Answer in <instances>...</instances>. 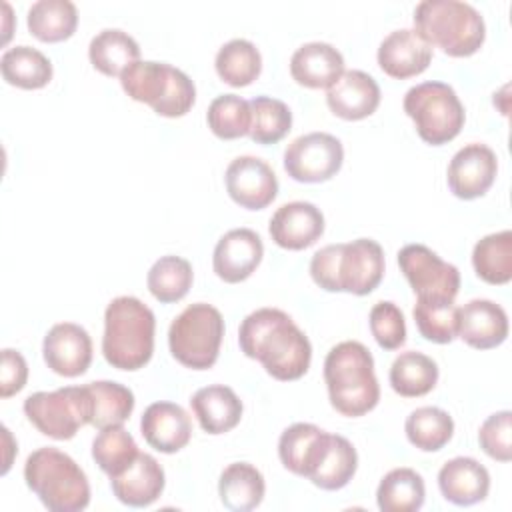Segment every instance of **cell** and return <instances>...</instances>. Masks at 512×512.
<instances>
[{"label": "cell", "mask_w": 512, "mask_h": 512, "mask_svg": "<svg viewBox=\"0 0 512 512\" xmlns=\"http://www.w3.org/2000/svg\"><path fill=\"white\" fill-rule=\"evenodd\" d=\"M238 344L244 356L258 360L276 380H298L310 368L312 344L308 336L278 308L250 312L240 324Z\"/></svg>", "instance_id": "6da1fadb"}, {"label": "cell", "mask_w": 512, "mask_h": 512, "mask_svg": "<svg viewBox=\"0 0 512 512\" xmlns=\"http://www.w3.org/2000/svg\"><path fill=\"white\" fill-rule=\"evenodd\" d=\"M310 276L326 292L366 296L384 276V250L372 238L328 244L310 260Z\"/></svg>", "instance_id": "7a4b0ae2"}, {"label": "cell", "mask_w": 512, "mask_h": 512, "mask_svg": "<svg viewBox=\"0 0 512 512\" xmlns=\"http://www.w3.org/2000/svg\"><path fill=\"white\" fill-rule=\"evenodd\" d=\"M324 382L332 408L348 418L368 414L380 400L374 358L356 340H344L330 348L324 360Z\"/></svg>", "instance_id": "3957f363"}, {"label": "cell", "mask_w": 512, "mask_h": 512, "mask_svg": "<svg viewBox=\"0 0 512 512\" xmlns=\"http://www.w3.org/2000/svg\"><path fill=\"white\" fill-rule=\"evenodd\" d=\"M154 312L134 296L114 298L104 312L102 354L112 368L140 370L154 352Z\"/></svg>", "instance_id": "277c9868"}, {"label": "cell", "mask_w": 512, "mask_h": 512, "mask_svg": "<svg viewBox=\"0 0 512 512\" xmlns=\"http://www.w3.org/2000/svg\"><path fill=\"white\" fill-rule=\"evenodd\" d=\"M414 30L452 58L476 54L486 38L482 14L460 0H422L414 8Z\"/></svg>", "instance_id": "5b68a950"}, {"label": "cell", "mask_w": 512, "mask_h": 512, "mask_svg": "<svg viewBox=\"0 0 512 512\" xmlns=\"http://www.w3.org/2000/svg\"><path fill=\"white\" fill-rule=\"evenodd\" d=\"M24 480L50 512H80L90 504L84 470L58 448L34 450L26 458Z\"/></svg>", "instance_id": "8992f818"}, {"label": "cell", "mask_w": 512, "mask_h": 512, "mask_svg": "<svg viewBox=\"0 0 512 512\" xmlns=\"http://www.w3.org/2000/svg\"><path fill=\"white\" fill-rule=\"evenodd\" d=\"M120 86L132 100L148 104L164 118L188 114L196 100V88L190 76L166 62H134L120 74Z\"/></svg>", "instance_id": "52a82bcc"}, {"label": "cell", "mask_w": 512, "mask_h": 512, "mask_svg": "<svg viewBox=\"0 0 512 512\" xmlns=\"http://www.w3.org/2000/svg\"><path fill=\"white\" fill-rule=\"evenodd\" d=\"M224 338V318L206 302L186 306L170 324V354L186 368L208 370L216 364Z\"/></svg>", "instance_id": "ba28073f"}, {"label": "cell", "mask_w": 512, "mask_h": 512, "mask_svg": "<svg viewBox=\"0 0 512 512\" xmlns=\"http://www.w3.org/2000/svg\"><path fill=\"white\" fill-rule=\"evenodd\" d=\"M402 106L412 118L418 136L432 146L454 140L466 120L464 106L454 88L438 80L412 86L404 94Z\"/></svg>", "instance_id": "9c48e42d"}, {"label": "cell", "mask_w": 512, "mask_h": 512, "mask_svg": "<svg viewBox=\"0 0 512 512\" xmlns=\"http://www.w3.org/2000/svg\"><path fill=\"white\" fill-rule=\"evenodd\" d=\"M26 418L54 440H70L92 422V402L86 386H66L52 392H34L24 400Z\"/></svg>", "instance_id": "30bf717a"}, {"label": "cell", "mask_w": 512, "mask_h": 512, "mask_svg": "<svg viewBox=\"0 0 512 512\" xmlns=\"http://www.w3.org/2000/svg\"><path fill=\"white\" fill-rule=\"evenodd\" d=\"M398 266L416 298L420 300H454L460 290V272L454 264L444 262L424 244H406L398 252Z\"/></svg>", "instance_id": "8fae6325"}, {"label": "cell", "mask_w": 512, "mask_h": 512, "mask_svg": "<svg viewBox=\"0 0 512 512\" xmlns=\"http://www.w3.org/2000/svg\"><path fill=\"white\" fill-rule=\"evenodd\" d=\"M344 162L342 142L328 132H310L294 138L284 150L286 174L304 184L326 182L336 176Z\"/></svg>", "instance_id": "7c38bea8"}, {"label": "cell", "mask_w": 512, "mask_h": 512, "mask_svg": "<svg viewBox=\"0 0 512 512\" xmlns=\"http://www.w3.org/2000/svg\"><path fill=\"white\" fill-rule=\"evenodd\" d=\"M498 158L486 144L472 142L460 148L448 164V188L460 200L484 196L496 180Z\"/></svg>", "instance_id": "4fadbf2b"}, {"label": "cell", "mask_w": 512, "mask_h": 512, "mask_svg": "<svg viewBox=\"0 0 512 512\" xmlns=\"http://www.w3.org/2000/svg\"><path fill=\"white\" fill-rule=\"evenodd\" d=\"M228 196L246 210H262L278 194V178L268 162L256 156L234 158L224 174Z\"/></svg>", "instance_id": "5bb4252c"}, {"label": "cell", "mask_w": 512, "mask_h": 512, "mask_svg": "<svg viewBox=\"0 0 512 512\" xmlns=\"http://www.w3.org/2000/svg\"><path fill=\"white\" fill-rule=\"evenodd\" d=\"M46 366L64 378L82 376L92 362V338L74 322L54 324L42 342Z\"/></svg>", "instance_id": "9a60e30c"}, {"label": "cell", "mask_w": 512, "mask_h": 512, "mask_svg": "<svg viewBox=\"0 0 512 512\" xmlns=\"http://www.w3.org/2000/svg\"><path fill=\"white\" fill-rule=\"evenodd\" d=\"M262 256V238L250 228H234L216 242L212 266L220 280L238 284L252 276V272L262 262Z\"/></svg>", "instance_id": "2e32d148"}, {"label": "cell", "mask_w": 512, "mask_h": 512, "mask_svg": "<svg viewBox=\"0 0 512 512\" xmlns=\"http://www.w3.org/2000/svg\"><path fill=\"white\" fill-rule=\"evenodd\" d=\"M268 232L280 248L304 250L324 234V214L312 202H288L272 214Z\"/></svg>", "instance_id": "e0dca14e"}, {"label": "cell", "mask_w": 512, "mask_h": 512, "mask_svg": "<svg viewBox=\"0 0 512 512\" xmlns=\"http://www.w3.org/2000/svg\"><path fill=\"white\" fill-rule=\"evenodd\" d=\"M378 66L396 80L422 74L432 62V46L412 28L390 32L378 46Z\"/></svg>", "instance_id": "ac0fdd59"}, {"label": "cell", "mask_w": 512, "mask_h": 512, "mask_svg": "<svg viewBox=\"0 0 512 512\" xmlns=\"http://www.w3.org/2000/svg\"><path fill=\"white\" fill-rule=\"evenodd\" d=\"M140 432L154 450L162 454H174L190 442L192 420L182 406L160 400L144 410Z\"/></svg>", "instance_id": "d6986e66"}, {"label": "cell", "mask_w": 512, "mask_h": 512, "mask_svg": "<svg viewBox=\"0 0 512 512\" xmlns=\"http://www.w3.org/2000/svg\"><path fill=\"white\" fill-rule=\"evenodd\" d=\"M326 104L342 120H362L376 112L380 104L378 82L362 70H344L326 90Z\"/></svg>", "instance_id": "ffe728a7"}, {"label": "cell", "mask_w": 512, "mask_h": 512, "mask_svg": "<svg viewBox=\"0 0 512 512\" xmlns=\"http://www.w3.org/2000/svg\"><path fill=\"white\" fill-rule=\"evenodd\" d=\"M166 476L158 460L150 454L140 452L136 460L110 478V488L114 496L132 508H146L154 504L164 492Z\"/></svg>", "instance_id": "44dd1931"}, {"label": "cell", "mask_w": 512, "mask_h": 512, "mask_svg": "<svg viewBox=\"0 0 512 512\" xmlns=\"http://www.w3.org/2000/svg\"><path fill=\"white\" fill-rule=\"evenodd\" d=\"M458 336L476 350L496 348L508 338V316L492 300H470L460 308Z\"/></svg>", "instance_id": "7402d4cb"}, {"label": "cell", "mask_w": 512, "mask_h": 512, "mask_svg": "<svg viewBox=\"0 0 512 512\" xmlns=\"http://www.w3.org/2000/svg\"><path fill=\"white\" fill-rule=\"evenodd\" d=\"M438 488L448 502L456 506H472L488 496L490 474L478 460L458 456L440 468Z\"/></svg>", "instance_id": "603a6c76"}, {"label": "cell", "mask_w": 512, "mask_h": 512, "mask_svg": "<svg viewBox=\"0 0 512 512\" xmlns=\"http://www.w3.org/2000/svg\"><path fill=\"white\" fill-rule=\"evenodd\" d=\"M344 72V56L328 42L302 44L290 58L292 78L306 88H330Z\"/></svg>", "instance_id": "cb8c5ba5"}, {"label": "cell", "mask_w": 512, "mask_h": 512, "mask_svg": "<svg viewBox=\"0 0 512 512\" xmlns=\"http://www.w3.org/2000/svg\"><path fill=\"white\" fill-rule=\"evenodd\" d=\"M190 406L200 428L214 436L236 428L244 410L236 392L224 384H212L196 390L190 398Z\"/></svg>", "instance_id": "d4e9b609"}, {"label": "cell", "mask_w": 512, "mask_h": 512, "mask_svg": "<svg viewBox=\"0 0 512 512\" xmlns=\"http://www.w3.org/2000/svg\"><path fill=\"white\" fill-rule=\"evenodd\" d=\"M328 432L310 422H296L288 426L278 440V458L286 470L296 476L308 478L316 466L326 442Z\"/></svg>", "instance_id": "484cf974"}, {"label": "cell", "mask_w": 512, "mask_h": 512, "mask_svg": "<svg viewBox=\"0 0 512 512\" xmlns=\"http://www.w3.org/2000/svg\"><path fill=\"white\" fill-rule=\"evenodd\" d=\"M266 482L262 472L248 462H234L226 466L218 480V494L222 504L234 512H248L264 500Z\"/></svg>", "instance_id": "4316f807"}, {"label": "cell", "mask_w": 512, "mask_h": 512, "mask_svg": "<svg viewBox=\"0 0 512 512\" xmlns=\"http://www.w3.org/2000/svg\"><path fill=\"white\" fill-rule=\"evenodd\" d=\"M356 468L358 454L352 442L340 434H330L308 480L322 490H340L352 480Z\"/></svg>", "instance_id": "83f0119b"}, {"label": "cell", "mask_w": 512, "mask_h": 512, "mask_svg": "<svg viewBox=\"0 0 512 512\" xmlns=\"http://www.w3.org/2000/svg\"><path fill=\"white\" fill-rule=\"evenodd\" d=\"M88 58L100 74L120 78L128 66L140 60V46L128 32L106 28L90 40Z\"/></svg>", "instance_id": "f1b7e54d"}, {"label": "cell", "mask_w": 512, "mask_h": 512, "mask_svg": "<svg viewBox=\"0 0 512 512\" xmlns=\"http://www.w3.org/2000/svg\"><path fill=\"white\" fill-rule=\"evenodd\" d=\"M2 78L22 90L44 88L52 80V62L32 46H12L0 58Z\"/></svg>", "instance_id": "f546056e"}, {"label": "cell", "mask_w": 512, "mask_h": 512, "mask_svg": "<svg viewBox=\"0 0 512 512\" xmlns=\"http://www.w3.org/2000/svg\"><path fill=\"white\" fill-rule=\"evenodd\" d=\"M26 24L40 42H62L76 32L78 10L70 0H38L28 8Z\"/></svg>", "instance_id": "4dcf8cb0"}, {"label": "cell", "mask_w": 512, "mask_h": 512, "mask_svg": "<svg viewBox=\"0 0 512 512\" xmlns=\"http://www.w3.org/2000/svg\"><path fill=\"white\" fill-rule=\"evenodd\" d=\"M438 382V364L416 350L402 352L390 366V386L404 398H418L434 390Z\"/></svg>", "instance_id": "1f68e13d"}, {"label": "cell", "mask_w": 512, "mask_h": 512, "mask_svg": "<svg viewBox=\"0 0 512 512\" xmlns=\"http://www.w3.org/2000/svg\"><path fill=\"white\" fill-rule=\"evenodd\" d=\"M472 266L486 284H508L512 280V232L502 230L480 238L472 250Z\"/></svg>", "instance_id": "d6a6232c"}, {"label": "cell", "mask_w": 512, "mask_h": 512, "mask_svg": "<svg viewBox=\"0 0 512 512\" xmlns=\"http://www.w3.org/2000/svg\"><path fill=\"white\" fill-rule=\"evenodd\" d=\"M426 488L412 468H394L378 484L376 502L382 512H416L422 508Z\"/></svg>", "instance_id": "836d02e7"}, {"label": "cell", "mask_w": 512, "mask_h": 512, "mask_svg": "<svg viewBox=\"0 0 512 512\" xmlns=\"http://www.w3.org/2000/svg\"><path fill=\"white\" fill-rule=\"evenodd\" d=\"M216 74L222 82L234 88L252 84L262 72V56L258 48L244 38L228 40L214 58Z\"/></svg>", "instance_id": "e575fe53"}, {"label": "cell", "mask_w": 512, "mask_h": 512, "mask_svg": "<svg viewBox=\"0 0 512 512\" xmlns=\"http://www.w3.org/2000/svg\"><path fill=\"white\" fill-rule=\"evenodd\" d=\"M92 402L90 426L102 430L108 426H122L134 410V394L130 388L110 380L86 384Z\"/></svg>", "instance_id": "d590c367"}, {"label": "cell", "mask_w": 512, "mask_h": 512, "mask_svg": "<svg viewBox=\"0 0 512 512\" xmlns=\"http://www.w3.org/2000/svg\"><path fill=\"white\" fill-rule=\"evenodd\" d=\"M404 432L414 448L422 452H438L450 442L454 434V420L442 408L422 406L410 412Z\"/></svg>", "instance_id": "8d00e7d4"}, {"label": "cell", "mask_w": 512, "mask_h": 512, "mask_svg": "<svg viewBox=\"0 0 512 512\" xmlns=\"http://www.w3.org/2000/svg\"><path fill=\"white\" fill-rule=\"evenodd\" d=\"M192 280H194V272L190 262L174 254L158 258L146 276L150 294L162 304H172L182 300L188 294Z\"/></svg>", "instance_id": "74e56055"}, {"label": "cell", "mask_w": 512, "mask_h": 512, "mask_svg": "<svg viewBox=\"0 0 512 512\" xmlns=\"http://www.w3.org/2000/svg\"><path fill=\"white\" fill-rule=\"evenodd\" d=\"M138 454L140 450L124 426L102 428L92 442V458L108 478L126 470Z\"/></svg>", "instance_id": "f35d334b"}, {"label": "cell", "mask_w": 512, "mask_h": 512, "mask_svg": "<svg viewBox=\"0 0 512 512\" xmlns=\"http://www.w3.org/2000/svg\"><path fill=\"white\" fill-rule=\"evenodd\" d=\"M250 132L252 142L268 146L280 142L292 128V112L288 104L272 96H256L250 100Z\"/></svg>", "instance_id": "ab89813d"}, {"label": "cell", "mask_w": 512, "mask_h": 512, "mask_svg": "<svg viewBox=\"0 0 512 512\" xmlns=\"http://www.w3.org/2000/svg\"><path fill=\"white\" fill-rule=\"evenodd\" d=\"M420 336L436 344H450L458 336L460 308L454 300H420L412 310Z\"/></svg>", "instance_id": "60d3db41"}, {"label": "cell", "mask_w": 512, "mask_h": 512, "mask_svg": "<svg viewBox=\"0 0 512 512\" xmlns=\"http://www.w3.org/2000/svg\"><path fill=\"white\" fill-rule=\"evenodd\" d=\"M208 128L220 140H236L250 132V102L236 94L216 96L208 106Z\"/></svg>", "instance_id": "b9f144b4"}, {"label": "cell", "mask_w": 512, "mask_h": 512, "mask_svg": "<svg viewBox=\"0 0 512 512\" xmlns=\"http://www.w3.org/2000/svg\"><path fill=\"white\" fill-rule=\"evenodd\" d=\"M370 332L380 348L384 350H398L406 342V322L402 310L390 302L382 300L376 302L368 316Z\"/></svg>", "instance_id": "7bdbcfd3"}, {"label": "cell", "mask_w": 512, "mask_h": 512, "mask_svg": "<svg viewBox=\"0 0 512 512\" xmlns=\"http://www.w3.org/2000/svg\"><path fill=\"white\" fill-rule=\"evenodd\" d=\"M512 412L500 410L488 416L480 430H478V442L480 448L498 462H510L512 460Z\"/></svg>", "instance_id": "ee69618b"}, {"label": "cell", "mask_w": 512, "mask_h": 512, "mask_svg": "<svg viewBox=\"0 0 512 512\" xmlns=\"http://www.w3.org/2000/svg\"><path fill=\"white\" fill-rule=\"evenodd\" d=\"M0 366V396L10 398L26 386L28 364L18 350L4 348Z\"/></svg>", "instance_id": "f6af8a7d"}]
</instances>
